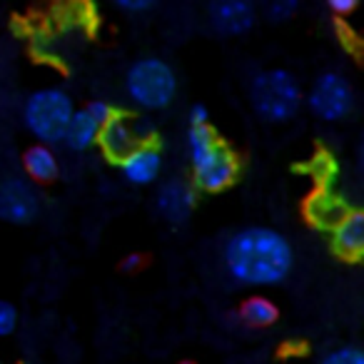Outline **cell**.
Listing matches in <instances>:
<instances>
[{
  "instance_id": "1",
  "label": "cell",
  "mask_w": 364,
  "mask_h": 364,
  "mask_svg": "<svg viewBox=\"0 0 364 364\" xmlns=\"http://www.w3.org/2000/svg\"><path fill=\"white\" fill-rule=\"evenodd\" d=\"M223 262L235 282L250 287H274L292 272L294 250L277 230L245 228L228 240Z\"/></svg>"
},
{
  "instance_id": "2",
  "label": "cell",
  "mask_w": 364,
  "mask_h": 364,
  "mask_svg": "<svg viewBox=\"0 0 364 364\" xmlns=\"http://www.w3.org/2000/svg\"><path fill=\"white\" fill-rule=\"evenodd\" d=\"M190 170H193V188L198 193H225L240 177V157L218 135L213 125L190 127L188 130Z\"/></svg>"
},
{
  "instance_id": "3",
  "label": "cell",
  "mask_w": 364,
  "mask_h": 364,
  "mask_svg": "<svg viewBox=\"0 0 364 364\" xmlns=\"http://www.w3.org/2000/svg\"><path fill=\"white\" fill-rule=\"evenodd\" d=\"M252 107L267 122H287L297 115L302 105V87L299 80L284 68H269L255 75L250 85Z\"/></svg>"
},
{
  "instance_id": "4",
  "label": "cell",
  "mask_w": 364,
  "mask_h": 364,
  "mask_svg": "<svg viewBox=\"0 0 364 364\" xmlns=\"http://www.w3.org/2000/svg\"><path fill=\"white\" fill-rule=\"evenodd\" d=\"M75 112L73 97L60 87H43L28 95L23 107V122L41 145H58L65 137L70 117Z\"/></svg>"
},
{
  "instance_id": "5",
  "label": "cell",
  "mask_w": 364,
  "mask_h": 364,
  "mask_svg": "<svg viewBox=\"0 0 364 364\" xmlns=\"http://www.w3.org/2000/svg\"><path fill=\"white\" fill-rule=\"evenodd\" d=\"M125 90L142 110H165L177 95V75L162 58H140L127 70Z\"/></svg>"
},
{
  "instance_id": "6",
  "label": "cell",
  "mask_w": 364,
  "mask_h": 364,
  "mask_svg": "<svg viewBox=\"0 0 364 364\" xmlns=\"http://www.w3.org/2000/svg\"><path fill=\"white\" fill-rule=\"evenodd\" d=\"M147 142H160L157 137V127L150 120L142 117H132L130 112L117 110L110 120L105 122V127L100 130L97 137V147L102 150V155L110 162H117L120 157H125L130 150Z\"/></svg>"
},
{
  "instance_id": "7",
  "label": "cell",
  "mask_w": 364,
  "mask_h": 364,
  "mask_svg": "<svg viewBox=\"0 0 364 364\" xmlns=\"http://www.w3.org/2000/svg\"><path fill=\"white\" fill-rule=\"evenodd\" d=\"M309 110L327 122H339L354 110V90L339 73H322L309 87Z\"/></svg>"
},
{
  "instance_id": "8",
  "label": "cell",
  "mask_w": 364,
  "mask_h": 364,
  "mask_svg": "<svg viewBox=\"0 0 364 364\" xmlns=\"http://www.w3.org/2000/svg\"><path fill=\"white\" fill-rule=\"evenodd\" d=\"M115 112H117V107L110 105V102H105V100L87 102L85 107H80V110L73 112L70 125H68L63 142L75 152L90 150V147L97 145L100 130L105 127V122L110 120Z\"/></svg>"
},
{
  "instance_id": "9",
  "label": "cell",
  "mask_w": 364,
  "mask_h": 364,
  "mask_svg": "<svg viewBox=\"0 0 364 364\" xmlns=\"http://www.w3.org/2000/svg\"><path fill=\"white\" fill-rule=\"evenodd\" d=\"M41 213V198L33 182L23 177L0 180V220L8 225H31Z\"/></svg>"
},
{
  "instance_id": "10",
  "label": "cell",
  "mask_w": 364,
  "mask_h": 364,
  "mask_svg": "<svg viewBox=\"0 0 364 364\" xmlns=\"http://www.w3.org/2000/svg\"><path fill=\"white\" fill-rule=\"evenodd\" d=\"M195 205H198V190L193 188L190 180L170 177V180H165L160 188H157L155 208H157V213H160V218L167 220L170 225L188 223Z\"/></svg>"
},
{
  "instance_id": "11",
  "label": "cell",
  "mask_w": 364,
  "mask_h": 364,
  "mask_svg": "<svg viewBox=\"0 0 364 364\" xmlns=\"http://www.w3.org/2000/svg\"><path fill=\"white\" fill-rule=\"evenodd\" d=\"M120 175L125 177V182L135 185V188H145L160 177L162 172V150L160 142H147L135 150H130L125 157L115 162Z\"/></svg>"
},
{
  "instance_id": "12",
  "label": "cell",
  "mask_w": 364,
  "mask_h": 364,
  "mask_svg": "<svg viewBox=\"0 0 364 364\" xmlns=\"http://www.w3.org/2000/svg\"><path fill=\"white\" fill-rule=\"evenodd\" d=\"M208 13L213 28L223 36H245L247 31H252L255 21H257L255 6L245 0H220L210 6Z\"/></svg>"
},
{
  "instance_id": "13",
  "label": "cell",
  "mask_w": 364,
  "mask_h": 364,
  "mask_svg": "<svg viewBox=\"0 0 364 364\" xmlns=\"http://www.w3.org/2000/svg\"><path fill=\"white\" fill-rule=\"evenodd\" d=\"M332 250L337 257L347 262H359L364 255V213L362 210H349L342 223L332 230Z\"/></svg>"
},
{
  "instance_id": "14",
  "label": "cell",
  "mask_w": 364,
  "mask_h": 364,
  "mask_svg": "<svg viewBox=\"0 0 364 364\" xmlns=\"http://www.w3.org/2000/svg\"><path fill=\"white\" fill-rule=\"evenodd\" d=\"M349 210L352 208L347 205V200L339 198L337 193H332V188H319L317 193L307 200L304 213H307V220L317 230H329V232H332V230L342 223V218Z\"/></svg>"
},
{
  "instance_id": "15",
  "label": "cell",
  "mask_w": 364,
  "mask_h": 364,
  "mask_svg": "<svg viewBox=\"0 0 364 364\" xmlns=\"http://www.w3.org/2000/svg\"><path fill=\"white\" fill-rule=\"evenodd\" d=\"M23 170L28 175V182H36V185H50V182L58 180L60 175V162H58V155L53 152V147L48 145H31L21 157Z\"/></svg>"
},
{
  "instance_id": "16",
  "label": "cell",
  "mask_w": 364,
  "mask_h": 364,
  "mask_svg": "<svg viewBox=\"0 0 364 364\" xmlns=\"http://www.w3.org/2000/svg\"><path fill=\"white\" fill-rule=\"evenodd\" d=\"M237 314L247 327H255V329L272 327V324L279 319L277 304H274L269 297H264V294H250V297L240 304Z\"/></svg>"
},
{
  "instance_id": "17",
  "label": "cell",
  "mask_w": 364,
  "mask_h": 364,
  "mask_svg": "<svg viewBox=\"0 0 364 364\" xmlns=\"http://www.w3.org/2000/svg\"><path fill=\"white\" fill-rule=\"evenodd\" d=\"M319 364H364V352L359 347H339L324 354Z\"/></svg>"
},
{
  "instance_id": "18",
  "label": "cell",
  "mask_w": 364,
  "mask_h": 364,
  "mask_svg": "<svg viewBox=\"0 0 364 364\" xmlns=\"http://www.w3.org/2000/svg\"><path fill=\"white\" fill-rule=\"evenodd\" d=\"M312 165H314V170H317V180L322 182V188H329V182L337 175V162H334V157L329 155V152H319Z\"/></svg>"
},
{
  "instance_id": "19",
  "label": "cell",
  "mask_w": 364,
  "mask_h": 364,
  "mask_svg": "<svg viewBox=\"0 0 364 364\" xmlns=\"http://www.w3.org/2000/svg\"><path fill=\"white\" fill-rule=\"evenodd\" d=\"M297 8L299 6L294 3V0H274V3H269L264 13H267L269 23H287V21H292Z\"/></svg>"
},
{
  "instance_id": "20",
  "label": "cell",
  "mask_w": 364,
  "mask_h": 364,
  "mask_svg": "<svg viewBox=\"0 0 364 364\" xmlns=\"http://www.w3.org/2000/svg\"><path fill=\"white\" fill-rule=\"evenodd\" d=\"M18 327V309L11 302L0 299V337H11Z\"/></svg>"
},
{
  "instance_id": "21",
  "label": "cell",
  "mask_w": 364,
  "mask_h": 364,
  "mask_svg": "<svg viewBox=\"0 0 364 364\" xmlns=\"http://www.w3.org/2000/svg\"><path fill=\"white\" fill-rule=\"evenodd\" d=\"M115 6L122 13H147L155 8V3L152 0H117Z\"/></svg>"
},
{
  "instance_id": "22",
  "label": "cell",
  "mask_w": 364,
  "mask_h": 364,
  "mask_svg": "<svg viewBox=\"0 0 364 364\" xmlns=\"http://www.w3.org/2000/svg\"><path fill=\"white\" fill-rule=\"evenodd\" d=\"M327 6L337 18H347L357 11V0H329Z\"/></svg>"
},
{
  "instance_id": "23",
  "label": "cell",
  "mask_w": 364,
  "mask_h": 364,
  "mask_svg": "<svg viewBox=\"0 0 364 364\" xmlns=\"http://www.w3.org/2000/svg\"><path fill=\"white\" fill-rule=\"evenodd\" d=\"M188 120H190V127L210 125V110L205 105H193L188 112Z\"/></svg>"
},
{
  "instance_id": "24",
  "label": "cell",
  "mask_w": 364,
  "mask_h": 364,
  "mask_svg": "<svg viewBox=\"0 0 364 364\" xmlns=\"http://www.w3.org/2000/svg\"><path fill=\"white\" fill-rule=\"evenodd\" d=\"M142 264H145V257H142L140 252H130L125 259H122V269H125V272H137Z\"/></svg>"
},
{
  "instance_id": "25",
  "label": "cell",
  "mask_w": 364,
  "mask_h": 364,
  "mask_svg": "<svg viewBox=\"0 0 364 364\" xmlns=\"http://www.w3.org/2000/svg\"><path fill=\"white\" fill-rule=\"evenodd\" d=\"M180 364H195V362H180Z\"/></svg>"
},
{
  "instance_id": "26",
  "label": "cell",
  "mask_w": 364,
  "mask_h": 364,
  "mask_svg": "<svg viewBox=\"0 0 364 364\" xmlns=\"http://www.w3.org/2000/svg\"><path fill=\"white\" fill-rule=\"evenodd\" d=\"M0 364H3V362H0Z\"/></svg>"
}]
</instances>
